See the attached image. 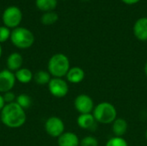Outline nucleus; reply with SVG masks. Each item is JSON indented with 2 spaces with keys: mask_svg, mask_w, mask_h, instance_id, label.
Instances as JSON below:
<instances>
[{
  "mask_svg": "<svg viewBox=\"0 0 147 146\" xmlns=\"http://www.w3.org/2000/svg\"><path fill=\"white\" fill-rule=\"evenodd\" d=\"M0 120L3 125L9 128H20L26 123V111L22 108L16 102L5 104L0 112Z\"/></svg>",
  "mask_w": 147,
  "mask_h": 146,
  "instance_id": "obj_1",
  "label": "nucleus"
},
{
  "mask_svg": "<svg viewBox=\"0 0 147 146\" xmlns=\"http://www.w3.org/2000/svg\"><path fill=\"white\" fill-rule=\"evenodd\" d=\"M105 146H128V143L122 137L115 136L113 138H110L107 141Z\"/></svg>",
  "mask_w": 147,
  "mask_h": 146,
  "instance_id": "obj_21",
  "label": "nucleus"
},
{
  "mask_svg": "<svg viewBox=\"0 0 147 146\" xmlns=\"http://www.w3.org/2000/svg\"><path fill=\"white\" fill-rule=\"evenodd\" d=\"M52 79V76L47 71H38L34 74V80L38 85H47Z\"/></svg>",
  "mask_w": 147,
  "mask_h": 146,
  "instance_id": "obj_18",
  "label": "nucleus"
},
{
  "mask_svg": "<svg viewBox=\"0 0 147 146\" xmlns=\"http://www.w3.org/2000/svg\"><path fill=\"white\" fill-rule=\"evenodd\" d=\"M65 77H66L67 82L73 83V84H78L83 82L84 79L85 78V72L84 69H82L81 67L73 66L70 68Z\"/></svg>",
  "mask_w": 147,
  "mask_h": 146,
  "instance_id": "obj_14",
  "label": "nucleus"
},
{
  "mask_svg": "<svg viewBox=\"0 0 147 146\" xmlns=\"http://www.w3.org/2000/svg\"><path fill=\"white\" fill-rule=\"evenodd\" d=\"M2 20L3 25L9 28H18L22 20V10L16 6H9L6 8L3 13Z\"/></svg>",
  "mask_w": 147,
  "mask_h": 146,
  "instance_id": "obj_5",
  "label": "nucleus"
},
{
  "mask_svg": "<svg viewBox=\"0 0 147 146\" xmlns=\"http://www.w3.org/2000/svg\"><path fill=\"white\" fill-rule=\"evenodd\" d=\"M15 73L8 69L0 71V94H4L8 91H11L16 85Z\"/></svg>",
  "mask_w": 147,
  "mask_h": 146,
  "instance_id": "obj_9",
  "label": "nucleus"
},
{
  "mask_svg": "<svg viewBox=\"0 0 147 146\" xmlns=\"http://www.w3.org/2000/svg\"><path fill=\"white\" fill-rule=\"evenodd\" d=\"M59 146H79L80 140L78 136L72 132H65L58 138Z\"/></svg>",
  "mask_w": 147,
  "mask_h": 146,
  "instance_id": "obj_13",
  "label": "nucleus"
},
{
  "mask_svg": "<svg viewBox=\"0 0 147 146\" xmlns=\"http://www.w3.org/2000/svg\"><path fill=\"white\" fill-rule=\"evenodd\" d=\"M22 65H23V58L19 52H11L8 56L6 60V65H7V69L9 70L10 71L15 73L16 71L22 68Z\"/></svg>",
  "mask_w": 147,
  "mask_h": 146,
  "instance_id": "obj_12",
  "label": "nucleus"
},
{
  "mask_svg": "<svg viewBox=\"0 0 147 146\" xmlns=\"http://www.w3.org/2000/svg\"><path fill=\"white\" fill-rule=\"evenodd\" d=\"M9 40L16 47L19 49H28L33 46L34 35L29 29L23 27H18L11 31Z\"/></svg>",
  "mask_w": 147,
  "mask_h": 146,
  "instance_id": "obj_4",
  "label": "nucleus"
},
{
  "mask_svg": "<svg viewBox=\"0 0 147 146\" xmlns=\"http://www.w3.org/2000/svg\"><path fill=\"white\" fill-rule=\"evenodd\" d=\"M144 71H145V74L147 77V62L145 64V66H144Z\"/></svg>",
  "mask_w": 147,
  "mask_h": 146,
  "instance_id": "obj_27",
  "label": "nucleus"
},
{
  "mask_svg": "<svg viewBox=\"0 0 147 146\" xmlns=\"http://www.w3.org/2000/svg\"><path fill=\"white\" fill-rule=\"evenodd\" d=\"M0 71H1V70H0Z\"/></svg>",
  "mask_w": 147,
  "mask_h": 146,
  "instance_id": "obj_32",
  "label": "nucleus"
},
{
  "mask_svg": "<svg viewBox=\"0 0 147 146\" xmlns=\"http://www.w3.org/2000/svg\"><path fill=\"white\" fill-rule=\"evenodd\" d=\"M128 128L127 121L123 118H116L112 123V132L116 137H123Z\"/></svg>",
  "mask_w": 147,
  "mask_h": 146,
  "instance_id": "obj_15",
  "label": "nucleus"
},
{
  "mask_svg": "<svg viewBox=\"0 0 147 146\" xmlns=\"http://www.w3.org/2000/svg\"><path fill=\"white\" fill-rule=\"evenodd\" d=\"M16 102L24 110L28 109L32 105V98L27 94H20L16 96Z\"/></svg>",
  "mask_w": 147,
  "mask_h": 146,
  "instance_id": "obj_20",
  "label": "nucleus"
},
{
  "mask_svg": "<svg viewBox=\"0 0 147 146\" xmlns=\"http://www.w3.org/2000/svg\"><path fill=\"white\" fill-rule=\"evenodd\" d=\"M3 100L5 102L6 104H9V103H12V102H16V96L15 95L14 92L11 91H8L4 94H3Z\"/></svg>",
  "mask_w": 147,
  "mask_h": 146,
  "instance_id": "obj_24",
  "label": "nucleus"
},
{
  "mask_svg": "<svg viewBox=\"0 0 147 146\" xmlns=\"http://www.w3.org/2000/svg\"><path fill=\"white\" fill-rule=\"evenodd\" d=\"M2 54H3V49H2V46L0 44V58L2 57Z\"/></svg>",
  "mask_w": 147,
  "mask_h": 146,
  "instance_id": "obj_28",
  "label": "nucleus"
},
{
  "mask_svg": "<svg viewBox=\"0 0 147 146\" xmlns=\"http://www.w3.org/2000/svg\"><path fill=\"white\" fill-rule=\"evenodd\" d=\"M98 145L99 143L96 137L92 135H88V136L84 137L80 140L79 146H98Z\"/></svg>",
  "mask_w": 147,
  "mask_h": 146,
  "instance_id": "obj_22",
  "label": "nucleus"
},
{
  "mask_svg": "<svg viewBox=\"0 0 147 146\" xmlns=\"http://www.w3.org/2000/svg\"><path fill=\"white\" fill-rule=\"evenodd\" d=\"M16 79L22 84L29 83L34 79V74L32 71L28 68H21L15 72Z\"/></svg>",
  "mask_w": 147,
  "mask_h": 146,
  "instance_id": "obj_16",
  "label": "nucleus"
},
{
  "mask_svg": "<svg viewBox=\"0 0 147 146\" xmlns=\"http://www.w3.org/2000/svg\"><path fill=\"white\" fill-rule=\"evenodd\" d=\"M74 108L80 114H91L95 108L94 101L90 96L80 94L77 96L74 100Z\"/></svg>",
  "mask_w": 147,
  "mask_h": 146,
  "instance_id": "obj_8",
  "label": "nucleus"
},
{
  "mask_svg": "<svg viewBox=\"0 0 147 146\" xmlns=\"http://www.w3.org/2000/svg\"><path fill=\"white\" fill-rule=\"evenodd\" d=\"M50 94L56 98H63L69 92V85L67 81L60 77H52L47 84Z\"/></svg>",
  "mask_w": 147,
  "mask_h": 146,
  "instance_id": "obj_6",
  "label": "nucleus"
},
{
  "mask_svg": "<svg viewBox=\"0 0 147 146\" xmlns=\"http://www.w3.org/2000/svg\"><path fill=\"white\" fill-rule=\"evenodd\" d=\"M0 122H1V120H0Z\"/></svg>",
  "mask_w": 147,
  "mask_h": 146,
  "instance_id": "obj_31",
  "label": "nucleus"
},
{
  "mask_svg": "<svg viewBox=\"0 0 147 146\" xmlns=\"http://www.w3.org/2000/svg\"><path fill=\"white\" fill-rule=\"evenodd\" d=\"M11 31L5 26H0V44L10 39Z\"/></svg>",
  "mask_w": 147,
  "mask_h": 146,
  "instance_id": "obj_23",
  "label": "nucleus"
},
{
  "mask_svg": "<svg viewBox=\"0 0 147 146\" xmlns=\"http://www.w3.org/2000/svg\"><path fill=\"white\" fill-rule=\"evenodd\" d=\"M123 3H125L126 4H129V5H132V4H135L137 3H139L140 0H121Z\"/></svg>",
  "mask_w": 147,
  "mask_h": 146,
  "instance_id": "obj_25",
  "label": "nucleus"
},
{
  "mask_svg": "<svg viewBox=\"0 0 147 146\" xmlns=\"http://www.w3.org/2000/svg\"><path fill=\"white\" fill-rule=\"evenodd\" d=\"M5 102L3 100V95L0 94V112L2 111V109L3 108V107L5 106Z\"/></svg>",
  "mask_w": 147,
  "mask_h": 146,
  "instance_id": "obj_26",
  "label": "nucleus"
},
{
  "mask_svg": "<svg viewBox=\"0 0 147 146\" xmlns=\"http://www.w3.org/2000/svg\"><path fill=\"white\" fill-rule=\"evenodd\" d=\"M92 114L97 123L101 124H112L117 118L115 107L109 102H102L95 106Z\"/></svg>",
  "mask_w": 147,
  "mask_h": 146,
  "instance_id": "obj_3",
  "label": "nucleus"
},
{
  "mask_svg": "<svg viewBox=\"0 0 147 146\" xmlns=\"http://www.w3.org/2000/svg\"><path fill=\"white\" fill-rule=\"evenodd\" d=\"M145 137H146V139L147 140V129L146 131V133H145Z\"/></svg>",
  "mask_w": 147,
  "mask_h": 146,
  "instance_id": "obj_29",
  "label": "nucleus"
},
{
  "mask_svg": "<svg viewBox=\"0 0 147 146\" xmlns=\"http://www.w3.org/2000/svg\"><path fill=\"white\" fill-rule=\"evenodd\" d=\"M83 1H88V0H83Z\"/></svg>",
  "mask_w": 147,
  "mask_h": 146,
  "instance_id": "obj_30",
  "label": "nucleus"
},
{
  "mask_svg": "<svg viewBox=\"0 0 147 146\" xmlns=\"http://www.w3.org/2000/svg\"><path fill=\"white\" fill-rule=\"evenodd\" d=\"M70 60L64 53H55L48 60L47 71L52 77L63 78L70 70Z\"/></svg>",
  "mask_w": 147,
  "mask_h": 146,
  "instance_id": "obj_2",
  "label": "nucleus"
},
{
  "mask_svg": "<svg viewBox=\"0 0 147 146\" xmlns=\"http://www.w3.org/2000/svg\"><path fill=\"white\" fill-rule=\"evenodd\" d=\"M58 4V0H35L36 7L44 12L53 11Z\"/></svg>",
  "mask_w": 147,
  "mask_h": 146,
  "instance_id": "obj_17",
  "label": "nucleus"
},
{
  "mask_svg": "<svg viewBox=\"0 0 147 146\" xmlns=\"http://www.w3.org/2000/svg\"><path fill=\"white\" fill-rule=\"evenodd\" d=\"M134 36L140 41L147 40V17L138 19L134 25Z\"/></svg>",
  "mask_w": 147,
  "mask_h": 146,
  "instance_id": "obj_11",
  "label": "nucleus"
},
{
  "mask_svg": "<svg viewBox=\"0 0 147 146\" xmlns=\"http://www.w3.org/2000/svg\"><path fill=\"white\" fill-rule=\"evenodd\" d=\"M59 20V15L57 13L53 11H49V12H45L40 18V22L43 25L49 26L54 24L57 21Z\"/></svg>",
  "mask_w": 147,
  "mask_h": 146,
  "instance_id": "obj_19",
  "label": "nucleus"
},
{
  "mask_svg": "<svg viewBox=\"0 0 147 146\" xmlns=\"http://www.w3.org/2000/svg\"><path fill=\"white\" fill-rule=\"evenodd\" d=\"M78 126L84 130L88 131H94L96 128L97 121L96 120L93 114H79L77 119Z\"/></svg>",
  "mask_w": 147,
  "mask_h": 146,
  "instance_id": "obj_10",
  "label": "nucleus"
},
{
  "mask_svg": "<svg viewBox=\"0 0 147 146\" xmlns=\"http://www.w3.org/2000/svg\"><path fill=\"white\" fill-rule=\"evenodd\" d=\"M46 133L52 138H59L65 133V123L58 116L49 117L44 125Z\"/></svg>",
  "mask_w": 147,
  "mask_h": 146,
  "instance_id": "obj_7",
  "label": "nucleus"
}]
</instances>
